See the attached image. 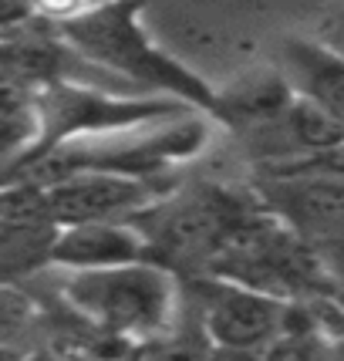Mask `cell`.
I'll list each match as a JSON object with an SVG mask.
<instances>
[{
	"label": "cell",
	"instance_id": "cell-11",
	"mask_svg": "<svg viewBox=\"0 0 344 361\" xmlns=\"http://www.w3.org/2000/svg\"><path fill=\"white\" fill-rule=\"evenodd\" d=\"M209 361H297V358H294V351H283L281 345H270V348H250V351L213 348Z\"/></svg>",
	"mask_w": 344,
	"mask_h": 361
},
{
	"label": "cell",
	"instance_id": "cell-13",
	"mask_svg": "<svg viewBox=\"0 0 344 361\" xmlns=\"http://www.w3.org/2000/svg\"><path fill=\"white\" fill-rule=\"evenodd\" d=\"M20 17H27V11H24V7L0 4V27H11V24H14V20H20Z\"/></svg>",
	"mask_w": 344,
	"mask_h": 361
},
{
	"label": "cell",
	"instance_id": "cell-9",
	"mask_svg": "<svg viewBox=\"0 0 344 361\" xmlns=\"http://www.w3.org/2000/svg\"><path fill=\"white\" fill-rule=\"evenodd\" d=\"M283 213L307 233H341L344 230V183L341 179H311L287 186Z\"/></svg>",
	"mask_w": 344,
	"mask_h": 361
},
{
	"label": "cell",
	"instance_id": "cell-2",
	"mask_svg": "<svg viewBox=\"0 0 344 361\" xmlns=\"http://www.w3.org/2000/svg\"><path fill=\"white\" fill-rule=\"evenodd\" d=\"M64 41L81 51L98 68H109L122 78H135L139 85H156L162 92H176L189 102L213 105V94L203 81L186 71L172 54L159 51L152 37L139 24L135 7H88L61 20Z\"/></svg>",
	"mask_w": 344,
	"mask_h": 361
},
{
	"label": "cell",
	"instance_id": "cell-1",
	"mask_svg": "<svg viewBox=\"0 0 344 361\" xmlns=\"http://www.w3.org/2000/svg\"><path fill=\"white\" fill-rule=\"evenodd\" d=\"M64 298L88 324L132 341L166 331L179 317L176 277L152 260L68 274Z\"/></svg>",
	"mask_w": 344,
	"mask_h": 361
},
{
	"label": "cell",
	"instance_id": "cell-7",
	"mask_svg": "<svg viewBox=\"0 0 344 361\" xmlns=\"http://www.w3.org/2000/svg\"><path fill=\"white\" fill-rule=\"evenodd\" d=\"M283 85L294 98H304L344 122V58L314 41L283 44Z\"/></svg>",
	"mask_w": 344,
	"mask_h": 361
},
{
	"label": "cell",
	"instance_id": "cell-5",
	"mask_svg": "<svg viewBox=\"0 0 344 361\" xmlns=\"http://www.w3.org/2000/svg\"><path fill=\"white\" fill-rule=\"evenodd\" d=\"M54 230L81 223H132L159 200V192L135 176L81 173L37 186Z\"/></svg>",
	"mask_w": 344,
	"mask_h": 361
},
{
	"label": "cell",
	"instance_id": "cell-3",
	"mask_svg": "<svg viewBox=\"0 0 344 361\" xmlns=\"http://www.w3.org/2000/svg\"><path fill=\"white\" fill-rule=\"evenodd\" d=\"M247 216L250 213L243 209V203L226 189L203 186L186 189L169 200L159 196L142 216L132 220V226L142 236L149 260L159 257V267L169 270L172 264L206 267Z\"/></svg>",
	"mask_w": 344,
	"mask_h": 361
},
{
	"label": "cell",
	"instance_id": "cell-14",
	"mask_svg": "<svg viewBox=\"0 0 344 361\" xmlns=\"http://www.w3.org/2000/svg\"><path fill=\"white\" fill-rule=\"evenodd\" d=\"M0 361H17V358L11 355V351H4V348H0Z\"/></svg>",
	"mask_w": 344,
	"mask_h": 361
},
{
	"label": "cell",
	"instance_id": "cell-10",
	"mask_svg": "<svg viewBox=\"0 0 344 361\" xmlns=\"http://www.w3.org/2000/svg\"><path fill=\"white\" fill-rule=\"evenodd\" d=\"M209 355H213V345L199 317L189 311L186 321L176 317L166 331L132 341L125 361H209Z\"/></svg>",
	"mask_w": 344,
	"mask_h": 361
},
{
	"label": "cell",
	"instance_id": "cell-6",
	"mask_svg": "<svg viewBox=\"0 0 344 361\" xmlns=\"http://www.w3.org/2000/svg\"><path fill=\"white\" fill-rule=\"evenodd\" d=\"M142 260H149V253L132 223L61 226V230H54L51 247H47V264L64 267L68 274L125 267V264H142Z\"/></svg>",
	"mask_w": 344,
	"mask_h": 361
},
{
	"label": "cell",
	"instance_id": "cell-4",
	"mask_svg": "<svg viewBox=\"0 0 344 361\" xmlns=\"http://www.w3.org/2000/svg\"><path fill=\"white\" fill-rule=\"evenodd\" d=\"M192 314L199 317L206 338L213 348L226 351H250V348H270L281 341L287 307L283 300L250 290L233 281H209L196 283Z\"/></svg>",
	"mask_w": 344,
	"mask_h": 361
},
{
	"label": "cell",
	"instance_id": "cell-12",
	"mask_svg": "<svg viewBox=\"0 0 344 361\" xmlns=\"http://www.w3.org/2000/svg\"><path fill=\"white\" fill-rule=\"evenodd\" d=\"M324 47L334 51L338 58H344V17L341 20H334V27H331V31H324Z\"/></svg>",
	"mask_w": 344,
	"mask_h": 361
},
{
	"label": "cell",
	"instance_id": "cell-8",
	"mask_svg": "<svg viewBox=\"0 0 344 361\" xmlns=\"http://www.w3.org/2000/svg\"><path fill=\"white\" fill-rule=\"evenodd\" d=\"M290 88L283 85V78L266 75V78H247L233 85L230 92H223L213 98V109H219L233 126H243L247 132L270 126L274 118H281L283 109L290 105Z\"/></svg>",
	"mask_w": 344,
	"mask_h": 361
}]
</instances>
